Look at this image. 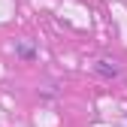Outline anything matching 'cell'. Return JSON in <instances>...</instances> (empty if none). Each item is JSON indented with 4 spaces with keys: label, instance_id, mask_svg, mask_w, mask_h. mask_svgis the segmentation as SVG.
Wrapping results in <instances>:
<instances>
[{
    "label": "cell",
    "instance_id": "6da1fadb",
    "mask_svg": "<svg viewBox=\"0 0 127 127\" xmlns=\"http://www.w3.org/2000/svg\"><path fill=\"white\" fill-rule=\"evenodd\" d=\"M97 70H100L103 76H115V73H118L115 67H109V64H106V61H100V64H97Z\"/></svg>",
    "mask_w": 127,
    "mask_h": 127
}]
</instances>
